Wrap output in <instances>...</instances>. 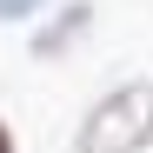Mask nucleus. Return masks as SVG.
I'll use <instances>...</instances> for the list:
<instances>
[{
	"label": "nucleus",
	"instance_id": "obj_1",
	"mask_svg": "<svg viewBox=\"0 0 153 153\" xmlns=\"http://www.w3.org/2000/svg\"><path fill=\"white\" fill-rule=\"evenodd\" d=\"M73 153H153V80L126 73L73 120Z\"/></svg>",
	"mask_w": 153,
	"mask_h": 153
},
{
	"label": "nucleus",
	"instance_id": "obj_2",
	"mask_svg": "<svg viewBox=\"0 0 153 153\" xmlns=\"http://www.w3.org/2000/svg\"><path fill=\"white\" fill-rule=\"evenodd\" d=\"M93 20H100L93 0H53V7L27 27V60L53 67V60H67V53H80L87 33H93Z\"/></svg>",
	"mask_w": 153,
	"mask_h": 153
},
{
	"label": "nucleus",
	"instance_id": "obj_3",
	"mask_svg": "<svg viewBox=\"0 0 153 153\" xmlns=\"http://www.w3.org/2000/svg\"><path fill=\"white\" fill-rule=\"evenodd\" d=\"M53 0H0V27H33Z\"/></svg>",
	"mask_w": 153,
	"mask_h": 153
},
{
	"label": "nucleus",
	"instance_id": "obj_4",
	"mask_svg": "<svg viewBox=\"0 0 153 153\" xmlns=\"http://www.w3.org/2000/svg\"><path fill=\"white\" fill-rule=\"evenodd\" d=\"M0 153H20V133H13V120H0Z\"/></svg>",
	"mask_w": 153,
	"mask_h": 153
}]
</instances>
